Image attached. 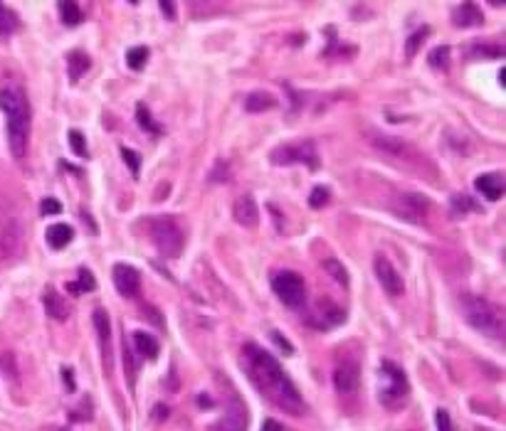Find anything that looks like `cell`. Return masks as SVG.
Instances as JSON below:
<instances>
[{
  "label": "cell",
  "instance_id": "cell-1",
  "mask_svg": "<svg viewBox=\"0 0 506 431\" xmlns=\"http://www.w3.org/2000/svg\"><path fill=\"white\" fill-rule=\"evenodd\" d=\"M242 367L248 372L250 382L259 389V395H265L272 404H277L289 414L304 412L302 395L296 392L289 375L282 370V365L267 350H262L254 342H248L242 347Z\"/></svg>",
  "mask_w": 506,
  "mask_h": 431
},
{
  "label": "cell",
  "instance_id": "cell-2",
  "mask_svg": "<svg viewBox=\"0 0 506 431\" xmlns=\"http://www.w3.org/2000/svg\"><path fill=\"white\" fill-rule=\"evenodd\" d=\"M0 108L6 114V131H8V145H10L12 156L23 158L28 153V138H30V102L25 96L23 86L15 82H8L0 89Z\"/></svg>",
  "mask_w": 506,
  "mask_h": 431
},
{
  "label": "cell",
  "instance_id": "cell-3",
  "mask_svg": "<svg viewBox=\"0 0 506 431\" xmlns=\"http://www.w3.org/2000/svg\"><path fill=\"white\" fill-rule=\"evenodd\" d=\"M462 316L474 330L489 338H504V313L492 301L479 296H464L462 299Z\"/></svg>",
  "mask_w": 506,
  "mask_h": 431
},
{
  "label": "cell",
  "instance_id": "cell-4",
  "mask_svg": "<svg viewBox=\"0 0 506 431\" xmlns=\"http://www.w3.org/2000/svg\"><path fill=\"white\" fill-rule=\"evenodd\" d=\"M148 234L156 249L163 257H181L183 244H186V234H183L181 224L168 215H158L148 220Z\"/></svg>",
  "mask_w": 506,
  "mask_h": 431
},
{
  "label": "cell",
  "instance_id": "cell-5",
  "mask_svg": "<svg viewBox=\"0 0 506 431\" xmlns=\"http://www.w3.org/2000/svg\"><path fill=\"white\" fill-rule=\"evenodd\" d=\"M408 395H410V384L408 377H405V372L395 362L386 360L380 365V389H378L380 401L388 409H398L408 401Z\"/></svg>",
  "mask_w": 506,
  "mask_h": 431
},
{
  "label": "cell",
  "instance_id": "cell-6",
  "mask_svg": "<svg viewBox=\"0 0 506 431\" xmlns=\"http://www.w3.org/2000/svg\"><path fill=\"white\" fill-rule=\"evenodd\" d=\"M272 163L274 165H294V163H304L311 170L319 168V153L314 141H302V143H287L272 150Z\"/></svg>",
  "mask_w": 506,
  "mask_h": 431
},
{
  "label": "cell",
  "instance_id": "cell-7",
  "mask_svg": "<svg viewBox=\"0 0 506 431\" xmlns=\"http://www.w3.org/2000/svg\"><path fill=\"white\" fill-rule=\"evenodd\" d=\"M272 288H274L277 299L289 308H299L307 301V286H304V279L296 271H279L272 279Z\"/></svg>",
  "mask_w": 506,
  "mask_h": 431
},
{
  "label": "cell",
  "instance_id": "cell-8",
  "mask_svg": "<svg viewBox=\"0 0 506 431\" xmlns=\"http://www.w3.org/2000/svg\"><path fill=\"white\" fill-rule=\"evenodd\" d=\"M361 382V365L355 358H344L338 360L336 370H333V384H336L338 395H353Z\"/></svg>",
  "mask_w": 506,
  "mask_h": 431
},
{
  "label": "cell",
  "instance_id": "cell-9",
  "mask_svg": "<svg viewBox=\"0 0 506 431\" xmlns=\"http://www.w3.org/2000/svg\"><path fill=\"white\" fill-rule=\"evenodd\" d=\"M20 240H23V232H20V222L12 215L0 212V259H8L20 249Z\"/></svg>",
  "mask_w": 506,
  "mask_h": 431
},
{
  "label": "cell",
  "instance_id": "cell-10",
  "mask_svg": "<svg viewBox=\"0 0 506 431\" xmlns=\"http://www.w3.org/2000/svg\"><path fill=\"white\" fill-rule=\"evenodd\" d=\"M430 210V202L422 195H417V192H403V195H398V200H395V212H398V217H403V220L408 222H422L425 220V215H428Z\"/></svg>",
  "mask_w": 506,
  "mask_h": 431
},
{
  "label": "cell",
  "instance_id": "cell-11",
  "mask_svg": "<svg viewBox=\"0 0 506 431\" xmlns=\"http://www.w3.org/2000/svg\"><path fill=\"white\" fill-rule=\"evenodd\" d=\"M373 269H375V279H378V283L383 286V291L390 296H400L405 291L403 286V279H400V274L395 271V266L390 264V259L383 257V254H378L373 261Z\"/></svg>",
  "mask_w": 506,
  "mask_h": 431
},
{
  "label": "cell",
  "instance_id": "cell-12",
  "mask_svg": "<svg viewBox=\"0 0 506 431\" xmlns=\"http://www.w3.org/2000/svg\"><path fill=\"white\" fill-rule=\"evenodd\" d=\"M217 431H248V407L237 395L230 399L225 417L217 424Z\"/></svg>",
  "mask_w": 506,
  "mask_h": 431
},
{
  "label": "cell",
  "instance_id": "cell-13",
  "mask_svg": "<svg viewBox=\"0 0 506 431\" xmlns=\"http://www.w3.org/2000/svg\"><path fill=\"white\" fill-rule=\"evenodd\" d=\"M114 286L121 296L126 299H133L139 294L141 288V274L133 266H126V264H116L114 266Z\"/></svg>",
  "mask_w": 506,
  "mask_h": 431
},
{
  "label": "cell",
  "instance_id": "cell-14",
  "mask_svg": "<svg viewBox=\"0 0 506 431\" xmlns=\"http://www.w3.org/2000/svg\"><path fill=\"white\" fill-rule=\"evenodd\" d=\"M232 215H235L237 224L245 227V229H254L259 224V207H257V202H254V198L250 195V192H245V195H240V198L235 200V205H232Z\"/></svg>",
  "mask_w": 506,
  "mask_h": 431
},
{
  "label": "cell",
  "instance_id": "cell-15",
  "mask_svg": "<svg viewBox=\"0 0 506 431\" xmlns=\"http://www.w3.org/2000/svg\"><path fill=\"white\" fill-rule=\"evenodd\" d=\"M94 328H97L99 342H102L104 365H107V370H111V345H109V342H111V325H109L107 311H102V308L94 311Z\"/></svg>",
  "mask_w": 506,
  "mask_h": 431
},
{
  "label": "cell",
  "instance_id": "cell-16",
  "mask_svg": "<svg viewBox=\"0 0 506 431\" xmlns=\"http://www.w3.org/2000/svg\"><path fill=\"white\" fill-rule=\"evenodd\" d=\"M474 187L476 192H482L487 200H499L504 198V178H499L496 173H487V175H479V178L474 180Z\"/></svg>",
  "mask_w": 506,
  "mask_h": 431
},
{
  "label": "cell",
  "instance_id": "cell-17",
  "mask_svg": "<svg viewBox=\"0 0 506 431\" xmlns=\"http://www.w3.org/2000/svg\"><path fill=\"white\" fill-rule=\"evenodd\" d=\"M43 303H45V311H47L50 318H54V321H67V316H69V308H67L65 299H62V296L57 294L52 286L45 288Z\"/></svg>",
  "mask_w": 506,
  "mask_h": 431
},
{
  "label": "cell",
  "instance_id": "cell-18",
  "mask_svg": "<svg viewBox=\"0 0 506 431\" xmlns=\"http://www.w3.org/2000/svg\"><path fill=\"white\" fill-rule=\"evenodd\" d=\"M89 67H91L89 54L82 52V49H74V52L67 54V72H69L72 82H79V79L85 77L89 72Z\"/></svg>",
  "mask_w": 506,
  "mask_h": 431
},
{
  "label": "cell",
  "instance_id": "cell-19",
  "mask_svg": "<svg viewBox=\"0 0 506 431\" xmlns=\"http://www.w3.org/2000/svg\"><path fill=\"white\" fill-rule=\"evenodd\" d=\"M133 347H136V353L146 360H156L158 353H161V345L158 340L151 336V333H144V330H136L133 333Z\"/></svg>",
  "mask_w": 506,
  "mask_h": 431
},
{
  "label": "cell",
  "instance_id": "cell-20",
  "mask_svg": "<svg viewBox=\"0 0 506 431\" xmlns=\"http://www.w3.org/2000/svg\"><path fill=\"white\" fill-rule=\"evenodd\" d=\"M277 106V99L267 91H252V94L245 99V108L250 114H259V111H270V108Z\"/></svg>",
  "mask_w": 506,
  "mask_h": 431
},
{
  "label": "cell",
  "instance_id": "cell-21",
  "mask_svg": "<svg viewBox=\"0 0 506 431\" xmlns=\"http://www.w3.org/2000/svg\"><path fill=\"white\" fill-rule=\"evenodd\" d=\"M482 23V12L476 10L474 3H462L454 12V25L457 27H472V25Z\"/></svg>",
  "mask_w": 506,
  "mask_h": 431
},
{
  "label": "cell",
  "instance_id": "cell-22",
  "mask_svg": "<svg viewBox=\"0 0 506 431\" xmlns=\"http://www.w3.org/2000/svg\"><path fill=\"white\" fill-rule=\"evenodd\" d=\"M45 237H47V244L52 246V249H62V246H67L69 242H72L74 229L67 227V224H52Z\"/></svg>",
  "mask_w": 506,
  "mask_h": 431
},
{
  "label": "cell",
  "instance_id": "cell-23",
  "mask_svg": "<svg viewBox=\"0 0 506 431\" xmlns=\"http://www.w3.org/2000/svg\"><path fill=\"white\" fill-rule=\"evenodd\" d=\"M57 10H60V18H62V23H65L67 27H74V25H79L82 20H85V12H82V8H79L74 0L60 3V5H57Z\"/></svg>",
  "mask_w": 506,
  "mask_h": 431
},
{
  "label": "cell",
  "instance_id": "cell-24",
  "mask_svg": "<svg viewBox=\"0 0 506 431\" xmlns=\"http://www.w3.org/2000/svg\"><path fill=\"white\" fill-rule=\"evenodd\" d=\"M18 27H20L18 15H15L8 5L0 3V37H10Z\"/></svg>",
  "mask_w": 506,
  "mask_h": 431
},
{
  "label": "cell",
  "instance_id": "cell-25",
  "mask_svg": "<svg viewBox=\"0 0 506 431\" xmlns=\"http://www.w3.org/2000/svg\"><path fill=\"white\" fill-rule=\"evenodd\" d=\"M94 288H97V281H94V276H91L89 269H79V281L67 283V291L74 294V296L87 294V291H94Z\"/></svg>",
  "mask_w": 506,
  "mask_h": 431
},
{
  "label": "cell",
  "instance_id": "cell-26",
  "mask_svg": "<svg viewBox=\"0 0 506 431\" xmlns=\"http://www.w3.org/2000/svg\"><path fill=\"white\" fill-rule=\"evenodd\" d=\"M136 121H139V126L144 128V131L153 133V136H161V133H163V128L158 126L156 121H153L151 111H148L144 104H136Z\"/></svg>",
  "mask_w": 506,
  "mask_h": 431
},
{
  "label": "cell",
  "instance_id": "cell-27",
  "mask_svg": "<svg viewBox=\"0 0 506 431\" xmlns=\"http://www.w3.org/2000/svg\"><path fill=\"white\" fill-rule=\"evenodd\" d=\"M428 35H430V27H428V25H425V27H420V30L412 32V35L408 37V43H405V54H408V57H415L417 49L422 47V43L428 40Z\"/></svg>",
  "mask_w": 506,
  "mask_h": 431
},
{
  "label": "cell",
  "instance_id": "cell-28",
  "mask_svg": "<svg viewBox=\"0 0 506 431\" xmlns=\"http://www.w3.org/2000/svg\"><path fill=\"white\" fill-rule=\"evenodd\" d=\"M324 271H329V274H331L341 286H349V271H346V266L338 261V259H326Z\"/></svg>",
  "mask_w": 506,
  "mask_h": 431
},
{
  "label": "cell",
  "instance_id": "cell-29",
  "mask_svg": "<svg viewBox=\"0 0 506 431\" xmlns=\"http://www.w3.org/2000/svg\"><path fill=\"white\" fill-rule=\"evenodd\" d=\"M146 60H148V49L146 47H131L126 52V65L131 67L133 72H139V69H144Z\"/></svg>",
  "mask_w": 506,
  "mask_h": 431
},
{
  "label": "cell",
  "instance_id": "cell-30",
  "mask_svg": "<svg viewBox=\"0 0 506 431\" xmlns=\"http://www.w3.org/2000/svg\"><path fill=\"white\" fill-rule=\"evenodd\" d=\"M430 65L434 67V69H447L450 67V47H434L432 52H430Z\"/></svg>",
  "mask_w": 506,
  "mask_h": 431
},
{
  "label": "cell",
  "instance_id": "cell-31",
  "mask_svg": "<svg viewBox=\"0 0 506 431\" xmlns=\"http://www.w3.org/2000/svg\"><path fill=\"white\" fill-rule=\"evenodd\" d=\"M69 145H72V150H74V156H79V158H87L89 156V150H87V141H85V136H82V133L79 131H69Z\"/></svg>",
  "mask_w": 506,
  "mask_h": 431
},
{
  "label": "cell",
  "instance_id": "cell-32",
  "mask_svg": "<svg viewBox=\"0 0 506 431\" xmlns=\"http://www.w3.org/2000/svg\"><path fill=\"white\" fill-rule=\"evenodd\" d=\"M329 200H331V192H329V187H314L311 195H309V205H311L314 210L324 207Z\"/></svg>",
  "mask_w": 506,
  "mask_h": 431
},
{
  "label": "cell",
  "instance_id": "cell-33",
  "mask_svg": "<svg viewBox=\"0 0 506 431\" xmlns=\"http://www.w3.org/2000/svg\"><path fill=\"white\" fill-rule=\"evenodd\" d=\"M121 156H124V163H129V168H131L133 178H136V175H139V170H141L139 153H136V150H131V148H121Z\"/></svg>",
  "mask_w": 506,
  "mask_h": 431
},
{
  "label": "cell",
  "instance_id": "cell-34",
  "mask_svg": "<svg viewBox=\"0 0 506 431\" xmlns=\"http://www.w3.org/2000/svg\"><path fill=\"white\" fill-rule=\"evenodd\" d=\"M452 210L454 212H467V210H476V205L470 200V195H454L452 198Z\"/></svg>",
  "mask_w": 506,
  "mask_h": 431
},
{
  "label": "cell",
  "instance_id": "cell-35",
  "mask_svg": "<svg viewBox=\"0 0 506 431\" xmlns=\"http://www.w3.org/2000/svg\"><path fill=\"white\" fill-rule=\"evenodd\" d=\"M124 365H126L129 372V384L133 387V380H136V360H133V353L129 350L126 342H124Z\"/></svg>",
  "mask_w": 506,
  "mask_h": 431
},
{
  "label": "cell",
  "instance_id": "cell-36",
  "mask_svg": "<svg viewBox=\"0 0 506 431\" xmlns=\"http://www.w3.org/2000/svg\"><path fill=\"white\" fill-rule=\"evenodd\" d=\"M371 141H373L378 148L383 150H390V153H398V150H403V143H398V141H393V138H378V136H371Z\"/></svg>",
  "mask_w": 506,
  "mask_h": 431
},
{
  "label": "cell",
  "instance_id": "cell-37",
  "mask_svg": "<svg viewBox=\"0 0 506 431\" xmlns=\"http://www.w3.org/2000/svg\"><path fill=\"white\" fill-rule=\"evenodd\" d=\"M434 424H437V431H454L452 419H450V412H445V409H437V414H434Z\"/></svg>",
  "mask_w": 506,
  "mask_h": 431
},
{
  "label": "cell",
  "instance_id": "cell-38",
  "mask_svg": "<svg viewBox=\"0 0 506 431\" xmlns=\"http://www.w3.org/2000/svg\"><path fill=\"white\" fill-rule=\"evenodd\" d=\"M40 212H43V215H60L62 212V205L57 202V200L54 198H47V200H43V205H40Z\"/></svg>",
  "mask_w": 506,
  "mask_h": 431
},
{
  "label": "cell",
  "instance_id": "cell-39",
  "mask_svg": "<svg viewBox=\"0 0 506 431\" xmlns=\"http://www.w3.org/2000/svg\"><path fill=\"white\" fill-rule=\"evenodd\" d=\"M272 340H274L279 347H282V350H284V355H294V347H292V342L287 340V338H282V336H279L277 330H272Z\"/></svg>",
  "mask_w": 506,
  "mask_h": 431
},
{
  "label": "cell",
  "instance_id": "cell-40",
  "mask_svg": "<svg viewBox=\"0 0 506 431\" xmlns=\"http://www.w3.org/2000/svg\"><path fill=\"white\" fill-rule=\"evenodd\" d=\"M158 8H161V12L166 15L168 20H175V3H168V0H161L158 3Z\"/></svg>",
  "mask_w": 506,
  "mask_h": 431
},
{
  "label": "cell",
  "instance_id": "cell-41",
  "mask_svg": "<svg viewBox=\"0 0 506 431\" xmlns=\"http://www.w3.org/2000/svg\"><path fill=\"white\" fill-rule=\"evenodd\" d=\"M262 431H282V426H279V421L267 419L265 424H262Z\"/></svg>",
  "mask_w": 506,
  "mask_h": 431
},
{
  "label": "cell",
  "instance_id": "cell-42",
  "mask_svg": "<svg viewBox=\"0 0 506 431\" xmlns=\"http://www.w3.org/2000/svg\"><path fill=\"white\" fill-rule=\"evenodd\" d=\"M62 377H65V382L69 384V392H74V377H72V370H62Z\"/></svg>",
  "mask_w": 506,
  "mask_h": 431
},
{
  "label": "cell",
  "instance_id": "cell-43",
  "mask_svg": "<svg viewBox=\"0 0 506 431\" xmlns=\"http://www.w3.org/2000/svg\"><path fill=\"white\" fill-rule=\"evenodd\" d=\"M156 412H158V417H168V407H161V404H158Z\"/></svg>",
  "mask_w": 506,
  "mask_h": 431
},
{
  "label": "cell",
  "instance_id": "cell-44",
  "mask_svg": "<svg viewBox=\"0 0 506 431\" xmlns=\"http://www.w3.org/2000/svg\"><path fill=\"white\" fill-rule=\"evenodd\" d=\"M499 84L506 86V69H504V67H501V72H499Z\"/></svg>",
  "mask_w": 506,
  "mask_h": 431
}]
</instances>
